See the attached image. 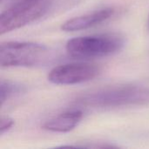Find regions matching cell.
<instances>
[{
    "mask_svg": "<svg viewBox=\"0 0 149 149\" xmlns=\"http://www.w3.org/2000/svg\"><path fill=\"white\" fill-rule=\"evenodd\" d=\"M24 86L9 81V80H1L0 83V100H1V106L3 107V104L15 97L16 95L23 93Z\"/></svg>",
    "mask_w": 149,
    "mask_h": 149,
    "instance_id": "ba28073f",
    "label": "cell"
},
{
    "mask_svg": "<svg viewBox=\"0 0 149 149\" xmlns=\"http://www.w3.org/2000/svg\"><path fill=\"white\" fill-rule=\"evenodd\" d=\"M1 1H2V0H1Z\"/></svg>",
    "mask_w": 149,
    "mask_h": 149,
    "instance_id": "7c38bea8",
    "label": "cell"
},
{
    "mask_svg": "<svg viewBox=\"0 0 149 149\" xmlns=\"http://www.w3.org/2000/svg\"><path fill=\"white\" fill-rule=\"evenodd\" d=\"M52 56L45 45L32 42L9 41L0 45L2 67H31L47 63Z\"/></svg>",
    "mask_w": 149,
    "mask_h": 149,
    "instance_id": "3957f363",
    "label": "cell"
},
{
    "mask_svg": "<svg viewBox=\"0 0 149 149\" xmlns=\"http://www.w3.org/2000/svg\"><path fill=\"white\" fill-rule=\"evenodd\" d=\"M14 120L9 116H1L0 119V135H3L14 126Z\"/></svg>",
    "mask_w": 149,
    "mask_h": 149,
    "instance_id": "9c48e42d",
    "label": "cell"
},
{
    "mask_svg": "<svg viewBox=\"0 0 149 149\" xmlns=\"http://www.w3.org/2000/svg\"><path fill=\"white\" fill-rule=\"evenodd\" d=\"M78 105L100 109L149 106V86L121 85L109 86L78 96Z\"/></svg>",
    "mask_w": 149,
    "mask_h": 149,
    "instance_id": "6da1fadb",
    "label": "cell"
},
{
    "mask_svg": "<svg viewBox=\"0 0 149 149\" xmlns=\"http://www.w3.org/2000/svg\"><path fill=\"white\" fill-rule=\"evenodd\" d=\"M125 46V38L120 33L108 32L69 39L65 50L76 58L93 59L117 53Z\"/></svg>",
    "mask_w": 149,
    "mask_h": 149,
    "instance_id": "7a4b0ae2",
    "label": "cell"
},
{
    "mask_svg": "<svg viewBox=\"0 0 149 149\" xmlns=\"http://www.w3.org/2000/svg\"><path fill=\"white\" fill-rule=\"evenodd\" d=\"M100 68L95 64L86 62L68 63L52 68L48 80L55 85L71 86L90 81L100 73Z\"/></svg>",
    "mask_w": 149,
    "mask_h": 149,
    "instance_id": "5b68a950",
    "label": "cell"
},
{
    "mask_svg": "<svg viewBox=\"0 0 149 149\" xmlns=\"http://www.w3.org/2000/svg\"><path fill=\"white\" fill-rule=\"evenodd\" d=\"M148 31H149V15H148Z\"/></svg>",
    "mask_w": 149,
    "mask_h": 149,
    "instance_id": "8fae6325",
    "label": "cell"
},
{
    "mask_svg": "<svg viewBox=\"0 0 149 149\" xmlns=\"http://www.w3.org/2000/svg\"><path fill=\"white\" fill-rule=\"evenodd\" d=\"M23 1H25V0H2L1 1V3H3L4 2H6V4H7V8L13 5V4H16L17 3H20V2H23Z\"/></svg>",
    "mask_w": 149,
    "mask_h": 149,
    "instance_id": "30bf717a",
    "label": "cell"
},
{
    "mask_svg": "<svg viewBox=\"0 0 149 149\" xmlns=\"http://www.w3.org/2000/svg\"><path fill=\"white\" fill-rule=\"evenodd\" d=\"M82 119V111H67L45 121L42 125V128L54 133H68L73 130L80 123Z\"/></svg>",
    "mask_w": 149,
    "mask_h": 149,
    "instance_id": "52a82bcc",
    "label": "cell"
},
{
    "mask_svg": "<svg viewBox=\"0 0 149 149\" xmlns=\"http://www.w3.org/2000/svg\"><path fill=\"white\" fill-rule=\"evenodd\" d=\"M116 12L114 7H107L92 12L70 18L64 22L61 29L65 31H77L86 30L95 25H98L109 18H111Z\"/></svg>",
    "mask_w": 149,
    "mask_h": 149,
    "instance_id": "8992f818",
    "label": "cell"
},
{
    "mask_svg": "<svg viewBox=\"0 0 149 149\" xmlns=\"http://www.w3.org/2000/svg\"><path fill=\"white\" fill-rule=\"evenodd\" d=\"M53 0H25L8 7L0 17V34L25 26L42 17Z\"/></svg>",
    "mask_w": 149,
    "mask_h": 149,
    "instance_id": "277c9868",
    "label": "cell"
}]
</instances>
